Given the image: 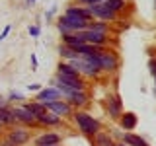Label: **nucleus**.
<instances>
[{
    "label": "nucleus",
    "mask_w": 156,
    "mask_h": 146,
    "mask_svg": "<svg viewBox=\"0 0 156 146\" xmlns=\"http://www.w3.org/2000/svg\"><path fill=\"white\" fill-rule=\"evenodd\" d=\"M45 107L51 109L53 113H57V115H68V113H70V105L62 103V101H51V103H47Z\"/></svg>",
    "instance_id": "1a4fd4ad"
},
{
    "label": "nucleus",
    "mask_w": 156,
    "mask_h": 146,
    "mask_svg": "<svg viewBox=\"0 0 156 146\" xmlns=\"http://www.w3.org/2000/svg\"><path fill=\"white\" fill-rule=\"evenodd\" d=\"M125 142L131 146H148L140 136H135V134H125Z\"/></svg>",
    "instance_id": "f3484780"
},
{
    "label": "nucleus",
    "mask_w": 156,
    "mask_h": 146,
    "mask_svg": "<svg viewBox=\"0 0 156 146\" xmlns=\"http://www.w3.org/2000/svg\"><path fill=\"white\" fill-rule=\"evenodd\" d=\"M58 99V90H43L41 94L37 96V101L43 105L51 103V101H57Z\"/></svg>",
    "instance_id": "9d476101"
},
{
    "label": "nucleus",
    "mask_w": 156,
    "mask_h": 146,
    "mask_svg": "<svg viewBox=\"0 0 156 146\" xmlns=\"http://www.w3.org/2000/svg\"><path fill=\"white\" fill-rule=\"evenodd\" d=\"M78 53H80V55H94V53H98L96 51V47H92V45H82L80 49H78Z\"/></svg>",
    "instance_id": "b1692460"
},
{
    "label": "nucleus",
    "mask_w": 156,
    "mask_h": 146,
    "mask_svg": "<svg viewBox=\"0 0 156 146\" xmlns=\"http://www.w3.org/2000/svg\"><path fill=\"white\" fill-rule=\"evenodd\" d=\"M66 14H70V16H80V18H84V19L90 18V10H82V8H68Z\"/></svg>",
    "instance_id": "aec40b11"
},
{
    "label": "nucleus",
    "mask_w": 156,
    "mask_h": 146,
    "mask_svg": "<svg viewBox=\"0 0 156 146\" xmlns=\"http://www.w3.org/2000/svg\"><path fill=\"white\" fill-rule=\"evenodd\" d=\"M82 2H88V4H98L100 0H82Z\"/></svg>",
    "instance_id": "7c9ffc66"
},
{
    "label": "nucleus",
    "mask_w": 156,
    "mask_h": 146,
    "mask_svg": "<svg viewBox=\"0 0 156 146\" xmlns=\"http://www.w3.org/2000/svg\"><path fill=\"white\" fill-rule=\"evenodd\" d=\"M119 107H121L119 97H111V99H109V113L113 117H117V115H119Z\"/></svg>",
    "instance_id": "412c9836"
},
{
    "label": "nucleus",
    "mask_w": 156,
    "mask_h": 146,
    "mask_svg": "<svg viewBox=\"0 0 156 146\" xmlns=\"http://www.w3.org/2000/svg\"><path fill=\"white\" fill-rule=\"evenodd\" d=\"M107 6H109L111 10H113V12H117V10H121L123 8V0H107Z\"/></svg>",
    "instance_id": "393cba45"
},
{
    "label": "nucleus",
    "mask_w": 156,
    "mask_h": 146,
    "mask_svg": "<svg viewBox=\"0 0 156 146\" xmlns=\"http://www.w3.org/2000/svg\"><path fill=\"white\" fill-rule=\"evenodd\" d=\"M65 96L70 99V103H74V105H84L86 103V94L82 90H72V92H68Z\"/></svg>",
    "instance_id": "9b49d317"
},
{
    "label": "nucleus",
    "mask_w": 156,
    "mask_h": 146,
    "mask_svg": "<svg viewBox=\"0 0 156 146\" xmlns=\"http://www.w3.org/2000/svg\"><path fill=\"white\" fill-rule=\"evenodd\" d=\"M14 113V117H16V121H22V123H33L35 121V115L31 113V111H27L26 107H18V109H14L12 111Z\"/></svg>",
    "instance_id": "423d86ee"
},
{
    "label": "nucleus",
    "mask_w": 156,
    "mask_h": 146,
    "mask_svg": "<svg viewBox=\"0 0 156 146\" xmlns=\"http://www.w3.org/2000/svg\"><path fill=\"white\" fill-rule=\"evenodd\" d=\"M98 146H113V142H111V138L107 134H98Z\"/></svg>",
    "instance_id": "4be33fe9"
},
{
    "label": "nucleus",
    "mask_w": 156,
    "mask_h": 146,
    "mask_svg": "<svg viewBox=\"0 0 156 146\" xmlns=\"http://www.w3.org/2000/svg\"><path fill=\"white\" fill-rule=\"evenodd\" d=\"M88 26V19L80 18V16H70V14H66L65 18H62L61 22V29L62 31H78V29H84Z\"/></svg>",
    "instance_id": "f03ea898"
},
{
    "label": "nucleus",
    "mask_w": 156,
    "mask_h": 146,
    "mask_svg": "<svg viewBox=\"0 0 156 146\" xmlns=\"http://www.w3.org/2000/svg\"><path fill=\"white\" fill-rule=\"evenodd\" d=\"M37 119L41 121V123H45V125H57L58 121H61V117H58V115H47V113H41V115H37Z\"/></svg>",
    "instance_id": "dca6fc26"
},
{
    "label": "nucleus",
    "mask_w": 156,
    "mask_h": 146,
    "mask_svg": "<svg viewBox=\"0 0 156 146\" xmlns=\"http://www.w3.org/2000/svg\"><path fill=\"white\" fill-rule=\"evenodd\" d=\"M4 107H6V101H4L2 97H0V109H4Z\"/></svg>",
    "instance_id": "c756f323"
},
{
    "label": "nucleus",
    "mask_w": 156,
    "mask_h": 146,
    "mask_svg": "<svg viewBox=\"0 0 156 146\" xmlns=\"http://www.w3.org/2000/svg\"><path fill=\"white\" fill-rule=\"evenodd\" d=\"M26 109L31 111V113L35 115V119H37V115L45 113V105H43V103H29V105H26Z\"/></svg>",
    "instance_id": "6ab92c4d"
},
{
    "label": "nucleus",
    "mask_w": 156,
    "mask_h": 146,
    "mask_svg": "<svg viewBox=\"0 0 156 146\" xmlns=\"http://www.w3.org/2000/svg\"><path fill=\"white\" fill-rule=\"evenodd\" d=\"M72 68H74L76 72H84V74H88V76L98 74V70L90 64V62H86V58H82V61H78V57L72 58Z\"/></svg>",
    "instance_id": "39448f33"
},
{
    "label": "nucleus",
    "mask_w": 156,
    "mask_h": 146,
    "mask_svg": "<svg viewBox=\"0 0 156 146\" xmlns=\"http://www.w3.org/2000/svg\"><path fill=\"white\" fill-rule=\"evenodd\" d=\"M29 2H31V4H33V2H35V0H29Z\"/></svg>",
    "instance_id": "2f4dec72"
},
{
    "label": "nucleus",
    "mask_w": 156,
    "mask_h": 146,
    "mask_svg": "<svg viewBox=\"0 0 156 146\" xmlns=\"http://www.w3.org/2000/svg\"><path fill=\"white\" fill-rule=\"evenodd\" d=\"M14 121H16V117H14L12 111H8L6 107L0 109V123H14Z\"/></svg>",
    "instance_id": "a211bd4d"
},
{
    "label": "nucleus",
    "mask_w": 156,
    "mask_h": 146,
    "mask_svg": "<svg viewBox=\"0 0 156 146\" xmlns=\"http://www.w3.org/2000/svg\"><path fill=\"white\" fill-rule=\"evenodd\" d=\"M58 140L61 138H58L57 134H43L35 140V144L37 146H51V144H58Z\"/></svg>",
    "instance_id": "4468645a"
},
{
    "label": "nucleus",
    "mask_w": 156,
    "mask_h": 146,
    "mask_svg": "<svg viewBox=\"0 0 156 146\" xmlns=\"http://www.w3.org/2000/svg\"><path fill=\"white\" fill-rule=\"evenodd\" d=\"M76 49H70V47H61V55L62 57H68V58H76Z\"/></svg>",
    "instance_id": "5701e85b"
},
{
    "label": "nucleus",
    "mask_w": 156,
    "mask_h": 146,
    "mask_svg": "<svg viewBox=\"0 0 156 146\" xmlns=\"http://www.w3.org/2000/svg\"><path fill=\"white\" fill-rule=\"evenodd\" d=\"M51 146H57V144H51Z\"/></svg>",
    "instance_id": "473e14b6"
},
{
    "label": "nucleus",
    "mask_w": 156,
    "mask_h": 146,
    "mask_svg": "<svg viewBox=\"0 0 156 146\" xmlns=\"http://www.w3.org/2000/svg\"><path fill=\"white\" fill-rule=\"evenodd\" d=\"M100 64L104 70H115L117 66V58L109 53H100Z\"/></svg>",
    "instance_id": "6e6552de"
},
{
    "label": "nucleus",
    "mask_w": 156,
    "mask_h": 146,
    "mask_svg": "<svg viewBox=\"0 0 156 146\" xmlns=\"http://www.w3.org/2000/svg\"><path fill=\"white\" fill-rule=\"evenodd\" d=\"M65 43H66V47H70V49H80L82 45H86L84 43V39H82L80 35H65Z\"/></svg>",
    "instance_id": "ddd939ff"
},
{
    "label": "nucleus",
    "mask_w": 156,
    "mask_h": 146,
    "mask_svg": "<svg viewBox=\"0 0 156 146\" xmlns=\"http://www.w3.org/2000/svg\"><path fill=\"white\" fill-rule=\"evenodd\" d=\"M0 125H2V123H0Z\"/></svg>",
    "instance_id": "72a5a7b5"
},
{
    "label": "nucleus",
    "mask_w": 156,
    "mask_h": 146,
    "mask_svg": "<svg viewBox=\"0 0 156 146\" xmlns=\"http://www.w3.org/2000/svg\"><path fill=\"white\" fill-rule=\"evenodd\" d=\"M58 78H68V80H78V72L70 64H61L58 66Z\"/></svg>",
    "instance_id": "f8f14e48"
},
{
    "label": "nucleus",
    "mask_w": 156,
    "mask_h": 146,
    "mask_svg": "<svg viewBox=\"0 0 156 146\" xmlns=\"http://www.w3.org/2000/svg\"><path fill=\"white\" fill-rule=\"evenodd\" d=\"M90 29H94V31H104L105 33V26H104V23H94V26H90Z\"/></svg>",
    "instance_id": "a878e982"
},
{
    "label": "nucleus",
    "mask_w": 156,
    "mask_h": 146,
    "mask_svg": "<svg viewBox=\"0 0 156 146\" xmlns=\"http://www.w3.org/2000/svg\"><path fill=\"white\" fill-rule=\"evenodd\" d=\"M150 70H152V74L156 76V62L152 61V62H150Z\"/></svg>",
    "instance_id": "c85d7f7f"
},
{
    "label": "nucleus",
    "mask_w": 156,
    "mask_h": 146,
    "mask_svg": "<svg viewBox=\"0 0 156 146\" xmlns=\"http://www.w3.org/2000/svg\"><path fill=\"white\" fill-rule=\"evenodd\" d=\"M29 33L31 35H39V27H29Z\"/></svg>",
    "instance_id": "bb28decb"
},
{
    "label": "nucleus",
    "mask_w": 156,
    "mask_h": 146,
    "mask_svg": "<svg viewBox=\"0 0 156 146\" xmlns=\"http://www.w3.org/2000/svg\"><path fill=\"white\" fill-rule=\"evenodd\" d=\"M90 14H94V16L101 18V19H113L115 18V12L107 6V4H92Z\"/></svg>",
    "instance_id": "7ed1b4c3"
},
{
    "label": "nucleus",
    "mask_w": 156,
    "mask_h": 146,
    "mask_svg": "<svg viewBox=\"0 0 156 146\" xmlns=\"http://www.w3.org/2000/svg\"><path fill=\"white\" fill-rule=\"evenodd\" d=\"M27 138H29L27 130L16 129V130H12V133H10V140H8V142H10V144H14V146H20V144L27 142Z\"/></svg>",
    "instance_id": "0eeeda50"
},
{
    "label": "nucleus",
    "mask_w": 156,
    "mask_h": 146,
    "mask_svg": "<svg viewBox=\"0 0 156 146\" xmlns=\"http://www.w3.org/2000/svg\"><path fill=\"white\" fill-rule=\"evenodd\" d=\"M82 39H84V43H90V45H101V43L105 41V33L104 31H94V29H88L84 33H78Z\"/></svg>",
    "instance_id": "20e7f679"
},
{
    "label": "nucleus",
    "mask_w": 156,
    "mask_h": 146,
    "mask_svg": "<svg viewBox=\"0 0 156 146\" xmlns=\"http://www.w3.org/2000/svg\"><path fill=\"white\" fill-rule=\"evenodd\" d=\"M74 119H76L78 127H80V130L86 133V134H94V133H98V129H100L98 121H94L90 115H86V113H76Z\"/></svg>",
    "instance_id": "f257e3e1"
},
{
    "label": "nucleus",
    "mask_w": 156,
    "mask_h": 146,
    "mask_svg": "<svg viewBox=\"0 0 156 146\" xmlns=\"http://www.w3.org/2000/svg\"><path fill=\"white\" fill-rule=\"evenodd\" d=\"M8 33H10V27H4V31H2V35H0V41H2V39H4V37H6V35H8Z\"/></svg>",
    "instance_id": "cd10ccee"
},
{
    "label": "nucleus",
    "mask_w": 156,
    "mask_h": 146,
    "mask_svg": "<svg viewBox=\"0 0 156 146\" xmlns=\"http://www.w3.org/2000/svg\"><path fill=\"white\" fill-rule=\"evenodd\" d=\"M121 125H123V129H135L136 125V117L133 113H125L123 119H121Z\"/></svg>",
    "instance_id": "2eb2a0df"
}]
</instances>
